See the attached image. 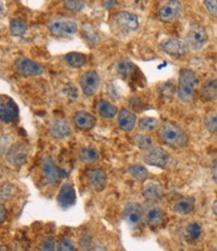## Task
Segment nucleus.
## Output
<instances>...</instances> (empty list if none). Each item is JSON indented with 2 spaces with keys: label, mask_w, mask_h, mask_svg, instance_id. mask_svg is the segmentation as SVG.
<instances>
[{
  "label": "nucleus",
  "mask_w": 217,
  "mask_h": 251,
  "mask_svg": "<svg viewBox=\"0 0 217 251\" xmlns=\"http://www.w3.org/2000/svg\"><path fill=\"white\" fill-rule=\"evenodd\" d=\"M198 77L193 70L186 68L180 71L177 94L182 102H191V100L193 99L195 88L198 85Z\"/></svg>",
  "instance_id": "obj_1"
},
{
  "label": "nucleus",
  "mask_w": 217,
  "mask_h": 251,
  "mask_svg": "<svg viewBox=\"0 0 217 251\" xmlns=\"http://www.w3.org/2000/svg\"><path fill=\"white\" fill-rule=\"evenodd\" d=\"M158 135L164 143L174 148H183L188 142L187 134L183 131V129L171 122L162 124L159 128Z\"/></svg>",
  "instance_id": "obj_2"
},
{
  "label": "nucleus",
  "mask_w": 217,
  "mask_h": 251,
  "mask_svg": "<svg viewBox=\"0 0 217 251\" xmlns=\"http://www.w3.org/2000/svg\"><path fill=\"white\" fill-rule=\"evenodd\" d=\"M208 42V35L206 29L199 24H194L190 27L186 35L187 47L193 50L202 49Z\"/></svg>",
  "instance_id": "obj_3"
},
{
  "label": "nucleus",
  "mask_w": 217,
  "mask_h": 251,
  "mask_svg": "<svg viewBox=\"0 0 217 251\" xmlns=\"http://www.w3.org/2000/svg\"><path fill=\"white\" fill-rule=\"evenodd\" d=\"M49 30L56 36L73 35L78 30V25L73 19L57 18L49 23Z\"/></svg>",
  "instance_id": "obj_4"
},
{
  "label": "nucleus",
  "mask_w": 217,
  "mask_h": 251,
  "mask_svg": "<svg viewBox=\"0 0 217 251\" xmlns=\"http://www.w3.org/2000/svg\"><path fill=\"white\" fill-rule=\"evenodd\" d=\"M143 161L148 165L163 168L169 161V154L161 147L151 146L143 153Z\"/></svg>",
  "instance_id": "obj_5"
},
{
  "label": "nucleus",
  "mask_w": 217,
  "mask_h": 251,
  "mask_svg": "<svg viewBox=\"0 0 217 251\" xmlns=\"http://www.w3.org/2000/svg\"><path fill=\"white\" fill-rule=\"evenodd\" d=\"M14 69L24 76H39L43 73L41 64L24 57H20L14 62Z\"/></svg>",
  "instance_id": "obj_6"
},
{
  "label": "nucleus",
  "mask_w": 217,
  "mask_h": 251,
  "mask_svg": "<svg viewBox=\"0 0 217 251\" xmlns=\"http://www.w3.org/2000/svg\"><path fill=\"white\" fill-rule=\"evenodd\" d=\"M182 14V4L178 0H168L159 9L158 17L163 22H172Z\"/></svg>",
  "instance_id": "obj_7"
},
{
  "label": "nucleus",
  "mask_w": 217,
  "mask_h": 251,
  "mask_svg": "<svg viewBox=\"0 0 217 251\" xmlns=\"http://www.w3.org/2000/svg\"><path fill=\"white\" fill-rule=\"evenodd\" d=\"M123 219L131 228L139 227L143 221V208L136 202L126 204L123 211Z\"/></svg>",
  "instance_id": "obj_8"
},
{
  "label": "nucleus",
  "mask_w": 217,
  "mask_h": 251,
  "mask_svg": "<svg viewBox=\"0 0 217 251\" xmlns=\"http://www.w3.org/2000/svg\"><path fill=\"white\" fill-rule=\"evenodd\" d=\"M100 85V77L95 71H86L80 77V87L86 96H92L97 92Z\"/></svg>",
  "instance_id": "obj_9"
},
{
  "label": "nucleus",
  "mask_w": 217,
  "mask_h": 251,
  "mask_svg": "<svg viewBox=\"0 0 217 251\" xmlns=\"http://www.w3.org/2000/svg\"><path fill=\"white\" fill-rule=\"evenodd\" d=\"M28 150L26 146L21 143H16L8 150L6 158L8 163L14 167L22 166L27 160Z\"/></svg>",
  "instance_id": "obj_10"
},
{
  "label": "nucleus",
  "mask_w": 217,
  "mask_h": 251,
  "mask_svg": "<svg viewBox=\"0 0 217 251\" xmlns=\"http://www.w3.org/2000/svg\"><path fill=\"white\" fill-rule=\"evenodd\" d=\"M76 192L74 187L69 183H64L57 195V202L58 205L62 209H69L72 206H74L76 203Z\"/></svg>",
  "instance_id": "obj_11"
},
{
  "label": "nucleus",
  "mask_w": 217,
  "mask_h": 251,
  "mask_svg": "<svg viewBox=\"0 0 217 251\" xmlns=\"http://www.w3.org/2000/svg\"><path fill=\"white\" fill-rule=\"evenodd\" d=\"M163 51L173 57H182L187 53L186 43L178 38H170L160 45Z\"/></svg>",
  "instance_id": "obj_12"
},
{
  "label": "nucleus",
  "mask_w": 217,
  "mask_h": 251,
  "mask_svg": "<svg viewBox=\"0 0 217 251\" xmlns=\"http://www.w3.org/2000/svg\"><path fill=\"white\" fill-rule=\"evenodd\" d=\"M18 107L10 98H4L0 101V120L10 123L18 117Z\"/></svg>",
  "instance_id": "obj_13"
},
{
  "label": "nucleus",
  "mask_w": 217,
  "mask_h": 251,
  "mask_svg": "<svg viewBox=\"0 0 217 251\" xmlns=\"http://www.w3.org/2000/svg\"><path fill=\"white\" fill-rule=\"evenodd\" d=\"M143 218L151 228H156L163 222L164 213L160 207L149 204L143 209Z\"/></svg>",
  "instance_id": "obj_14"
},
{
  "label": "nucleus",
  "mask_w": 217,
  "mask_h": 251,
  "mask_svg": "<svg viewBox=\"0 0 217 251\" xmlns=\"http://www.w3.org/2000/svg\"><path fill=\"white\" fill-rule=\"evenodd\" d=\"M42 173L44 179L47 184L52 185L54 184L59 177V171L57 169V166L54 162V160L49 157L46 156L42 160Z\"/></svg>",
  "instance_id": "obj_15"
},
{
  "label": "nucleus",
  "mask_w": 217,
  "mask_h": 251,
  "mask_svg": "<svg viewBox=\"0 0 217 251\" xmlns=\"http://www.w3.org/2000/svg\"><path fill=\"white\" fill-rule=\"evenodd\" d=\"M86 176L90 187L95 191H102L105 188L107 176L102 169H90L87 171Z\"/></svg>",
  "instance_id": "obj_16"
},
{
  "label": "nucleus",
  "mask_w": 217,
  "mask_h": 251,
  "mask_svg": "<svg viewBox=\"0 0 217 251\" xmlns=\"http://www.w3.org/2000/svg\"><path fill=\"white\" fill-rule=\"evenodd\" d=\"M115 21L120 27L129 31H134L139 26V21L137 16L127 11H120L116 13Z\"/></svg>",
  "instance_id": "obj_17"
},
{
  "label": "nucleus",
  "mask_w": 217,
  "mask_h": 251,
  "mask_svg": "<svg viewBox=\"0 0 217 251\" xmlns=\"http://www.w3.org/2000/svg\"><path fill=\"white\" fill-rule=\"evenodd\" d=\"M74 124L80 130H90L96 124V118L92 114L86 111H78L74 115Z\"/></svg>",
  "instance_id": "obj_18"
},
{
  "label": "nucleus",
  "mask_w": 217,
  "mask_h": 251,
  "mask_svg": "<svg viewBox=\"0 0 217 251\" xmlns=\"http://www.w3.org/2000/svg\"><path fill=\"white\" fill-rule=\"evenodd\" d=\"M136 116L131 111L123 108L118 112V124L119 127L124 131H132L136 124Z\"/></svg>",
  "instance_id": "obj_19"
},
{
  "label": "nucleus",
  "mask_w": 217,
  "mask_h": 251,
  "mask_svg": "<svg viewBox=\"0 0 217 251\" xmlns=\"http://www.w3.org/2000/svg\"><path fill=\"white\" fill-rule=\"evenodd\" d=\"M142 193L144 198L153 202L160 201V200L163 198L162 187L158 183L153 181H150L147 184L144 185Z\"/></svg>",
  "instance_id": "obj_20"
},
{
  "label": "nucleus",
  "mask_w": 217,
  "mask_h": 251,
  "mask_svg": "<svg viewBox=\"0 0 217 251\" xmlns=\"http://www.w3.org/2000/svg\"><path fill=\"white\" fill-rule=\"evenodd\" d=\"M71 133L70 125L64 120H56L50 126V135L54 139H64Z\"/></svg>",
  "instance_id": "obj_21"
},
{
  "label": "nucleus",
  "mask_w": 217,
  "mask_h": 251,
  "mask_svg": "<svg viewBox=\"0 0 217 251\" xmlns=\"http://www.w3.org/2000/svg\"><path fill=\"white\" fill-rule=\"evenodd\" d=\"M194 208H195V199L193 197L185 196L177 200L176 203L174 204L173 210L178 214L186 215L193 211Z\"/></svg>",
  "instance_id": "obj_22"
},
{
  "label": "nucleus",
  "mask_w": 217,
  "mask_h": 251,
  "mask_svg": "<svg viewBox=\"0 0 217 251\" xmlns=\"http://www.w3.org/2000/svg\"><path fill=\"white\" fill-rule=\"evenodd\" d=\"M117 107L106 100H100L97 104V111L99 115L103 118L110 119L113 118L117 114Z\"/></svg>",
  "instance_id": "obj_23"
},
{
  "label": "nucleus",
  "mask_w": 217,
  "mask_h": 251,
  "mask_svg": "<svg viewBox=\"0 0 217 251\" xmlns=\"http://www.w3.org/2000/svg\"><path fill=\"white\" fill-rule=\"evenodd\" d=\"M65 61L70 67L80 68L85 65L87 57L85 54L80 52H69L65 55Z\"/></svg>",
  "instance_id": "obj_24"
},
{
  "label": "nucleus",
  "mask_w": 217,
  "mask_h": 251,
  "mask_svg": "<svg viewBox=\"0 0 217 251\" xmlns=\"http://www.w3.org/2000/svg\"><path fill=\"white\" fill-rule=\"evenodd\" d=\"M217 95V81L215 79L205 83L201 89V96L205 101H214Z\"/></svg>",
  "instance_id": "obj_25"
},
{
  "label": "nucleus",
  "mask_w": 217,
  "mask_h": 251,
  "mask_svg": "<svg viewBox=\"0 0 217 251\" xmlns=\"http://www.w3.org/2000/svg\"><path fill=\"white\" fill-rule=\"evenodd\" d=\"M27 30V24L21 18L12 19L10 22V32L13 36H23Z\"/></svg>",
  "instance_id": "obj_26"
},
{
  "label": "nucleus",
  "mask_w": 217,
  "mask_h": 251,
  "mask_svg": "<svg viewBox=\"0 0 217 251\" xmlns=\"http://www.w3.org/2000/svg\"><path fill=\"white\" fill-rule=\"evenodd\" d=\"M128 172H129V174L131 175L133 178H135L138 181L146 180L147 177H148V174H149L147 168L145 166L140 165V164L131 165L128 168Z\"/></svg>",
  "instance_id": "obj_27"
},
{
  "label": "nucleus",
  "mask_w": 217,
  "mask_h": 251,
  "mask_svg": "<svg viewBox=\"0 0 217 251\" xmlns=\"http://www.w3.org/2000/svg\"><path fill=\"white\" fill-rule=\"evenodd\" d=\"M98 151L92 147L83 148L79 153V159L84 163H94L98 160Z\"/></svg>",
  "instance_id": "obj_28"
},
{
  "label": "nucleus",
  "mask_w": 217,
  "mask_h": 251,
  "mask_svg": "<svg viewBox=\"0 0 217 251\" xmlns=\"http://www.w3.org/2000/svg\"><path fill=\"white\" fill-rule=\"evenodd\" d=\"M134 68H135V65L128 60H121V61H119L116 65L117 73L125 78L131 76Z\"/></svg>",
  "instance_id": "obj_29"
},
{
  "label": "nucleus",
  "mask_w": 217,
  "mask_h": 251,
  "mask_svg": "<svg viewBox=\"0 0 217 251\" xmlns=\"http://www.w3.org/2000/svg\"><path fill=\"white\" fill-rule=\"evenodd\" d=\"M138 126L143 131H153L158 126V120L154 117H144L140 119Z\"/></svg>",
  "instance_id": "obj_30"
},
{
  "label": "nucleus",
  "mask_w": 217,
  "mask_h": 251,
  "mask_svg": "<svg viewBox=\"0 0 217 251\" xmlns=\"http://www.w3.org/2000/svg\"><path fill=\"white\" fill-rule=\"evenodd\" d=\"M133 142L138 148L142 150H146L150 148L153 144L152 138L146 134H136L133 138Z\"/></svg>",
  "instance_id": "obj_31"
},
{
  "label": "nucleus",
  "mask_w": 217,
  "mask_h": 251,
  "mask_svg": "<svg viewBox=\"0 0 217 251\" xmlns=\"http://www.w3.org/2000/svg\"><path fill=\"white\" fill-rule=\"evenodd\" d=\"M64 8L70 12H79L85 7L84 0H64Z\"/></svg>",
  "instance_id": "obj_32"
},
{
  "label": "nucleus",
  "mask_w": 217,
  "mask_h": 251,
  "mask_svg": "<svg viewBox=\"0 0 217 251\" xmlns=\"http://www.w3.org/2000/svg\"><path fill=\"white\" fill-rule=\"evenodd\" d=\"M201 226L197 222L189 224L186 228V235L190 240H197L201 234Z\"/></svg>",
  "instance_id": "obj_33"
},
{
  "label": "nucleus",
  "mask_w": 217,
  "mask_h": 251,
  "mask_svg": "<svg viewBox=\"0 0 217 251\" xmlns=\"http://www.w3.org/2000/svg\"><path fill=\"white\" fill-rule=\"evenodd\" d=\"M205 126L206 128L211 132V133H215L217 130V118H216V114H210L205 118Z\"/></svg>",
  "instance_id": "obj_34"
},
{
  "label": "nucleus",
  "mask_w": 217,
  "mask_h": 251,
  "mask_svg": "<svg viewBox=\"0 0 217 251\" xmlns=\"http://www.w3.org/2000/svg\"><path fill=\"white\" fill-rule=\"evenodd\" d=\"M57 249L60 251H74L75 246H74L73 242H72L70 239L63 238L62 240H60Z\"/></svg>",
  "instance_id": "obj_35"
},
{
  "label": "nucleus",
  "mask_w": 217,
  "mask_h": 251,
  "mask_svg": "<svg viewBox=\"0 0 217 251\" xmlns=\"http://www.w3.org/2000/svg\"><path fill=\"white\" fill-rule=\"evenodd\" d=\"M55 239L53 237H48L43 240V242L40 245V249L44 251H53L55 249Z\"/></svg>",
  "instance_id": "obj_36"
},
{
  "label": "nucleus",
  "mask_w": 217,
  "mask_h": 251,
  "mask_svg": "<svg viewBox=\"0 0 217 251\" xmlns=\"http://www.w3.org/2000/svg\"><path fill=\"white\" fill-rule=\"evenodd\" d=\"M204 5L210 14L217 15V0H204Z\"/></svg>",
  "instance_id": "obj_37"
},
{
  "label": "nucleus",
  "mask_w": 217,
  "mask_h": 251,
  "mask_svg": "<svg viewBox=\"0 0 217 251\" xmlns=\"http://www.w3.org/2000/svg\"><path fill=\"white\" fill-rule=\"evenodd\" d=\"M6 216H7L6 208L2 204H0V224L6 219Z\"/></svg>",
  "instance_id": "obj_38"
},
{
  "label": "nucleus",
  "mask_w": 217,
  "mask_h": 251,
  "mask_svg": "<svg viewBox=\"0 0 217 251\" xmlns=\"http://www.w3.org/2000/svg\"><path fill=\"white\" fill-rule=\"evenodd\" d=\"M216 170H217V161L216 160H214V163H213V180H214V182L216 183Z\"/></svg>",
  "instance_id": "obj_39"
},
{
  "label": "nucleus",
  "mask_w": 217,
  "mask_h": 251,
  "mask_svg": "<svg viewBox=\"0 0 217 251\" xmlns=\"http://www.w3.org/2000/svg\"><path fill=\"white\" fill-rule=\"evenodd\" d=\"M216 207H217V201L215 200V201L213 202V212H214V214L216 215L217 214V211H216Z\"/></svg>",
  "instance_id": "obj_40"
},
{
  "label": "nucleus",
  "mask_w": 217,
  "mask_h": 251,
  "mask_svg": "<svg viewBox=\"0 0 217 251\" xmlns=\"http://www.w3.org/2000/svg\"><path fill=\"white\" fill-rule=\"evenodd\" d=\"M2 11H3V5L1 2H0V13H1Z\"/></svg>",
  "instance_id": "obj_41"
}]
</instances>
